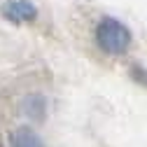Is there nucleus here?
<instances>
[{
	"mask_svg": "<svg viewBox=\"0 0 147 147\" xmlns=\"http://www.w3.org/2000/svg\"><path fill=\"white\" fill-rule=\"evenodd\" d=\"M96 38H98V45L107 54H124L128 49V45H131V33H128L119 21H115V19L100 21Z\"/></svg>",
	"mask_w": 147,
	"mask_h": 147,
	"instance_id": "f257e3e1",
	"label": "nucleus"
},
{
	"mask_svg": "<svg viewBox=\"0 0 147 147\" xmlns=\"http://www.w3.org/2000/svg\"><path fill=\"white\" fill-rule=\"evenodd\" d=\"M3 14L12 21H30L35 19V7H30L28 3H5Z\"/></svg>",
	"mask_w": 147,
	"mask_h": 147,
	"instance_id": "f03ea898",
	"label": "nucleus"
},
{
	"mask_svg": "<svg viewBox=\"0 0 147 147\" xmlns=\"http://www.w3.org/2000/svg\"><path fill=\"white\" fill-rule=\"evenodd\" d=\"M12 145L14 147H45L42 138L28 126H21V128H16L12 133Z\"/></svg>",
	"mask_w": 147,
	"mask_h": 147,
	"instance_id": "7ed1b4c3",
	"label": "nucleus"
}]
</instances>
